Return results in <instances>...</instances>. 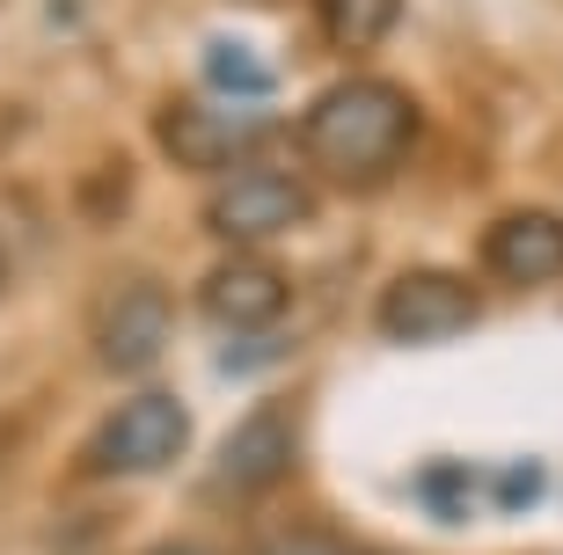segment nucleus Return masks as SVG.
Segmentation results:
<instances>
[{"label":"nucleus","mask_w":563,"mask_h":555,"mask_svg":"<svg viewBox=\"0 0 563 555\" xmlns=\"http://www.w3.org/2000/svg\"><path fill=\"white\" fill-rule=\"evenodd\" d=\"M256 555H352L336 534H322V526H278V534L256 541Z\"/></svg>","instance_id":"f8f14e48"},{"label":"nucleus","mask_w":563,"mask_h":555,"mask_svg":"<svg viewBox=\"0 0 563 555\" xmlns=\"http://www.w3.org/2000/svg\"><path fill=\"white\" fill-rule=\"evenodd\" d=\"M424 140V110L402 81H380V74H352V81L322 88L300 118V146L308 162L322 168V184L336 190H380L396 184L410 154Z\"/></svg>","instance_id":"f257e3e1"},{"label":"nucleus","mask_w":563,"mask_h":555,"mask_svg":"<svg viewBox=\"0 0 563 555\" xmlns=\"http://www.w3.org/2000/svg\"><path fill=\"white\" fill-rule=\"evenodd\" d=\"M154 555H206V548H154Z\"/></svg>","instance_id":"ddd939ff"},{"label":"nucleus","mask_w":563,"mask_h":555,"mask_svg":"<svg viewBox=\"0 0 563 555\" xmlns=\"http://www.w3.org/2000/svg\"><path fill=\"white\" fill-rule=\"evenodd\" d=\"M292 453H300V417H292V402H264V410H250L228 439H220L212 482H220L228 497H264V490L286 482Z\"/></svg>","instance_id":"39448f33"},{"label":"nucleus","mask_w":563,"mask_h":555,"mask_svg":"<svg viewBox=\"0 0 563 555\" xmlns=\"http://www.w3.org/2000/svg\"><path fill=\"white\" fill-rule=\"evenodd\" d=\"M292 300V278L272 264V256H228V264L206 270L198 286V308L220 322V330H272Z\"/></svg>","instance_id":"6e6552de"},{"label":"nucleus","mask_w":563,"mask_h":555,"mask_svg":"<svg viewBox=\"0 0 563 555\" xmlns=\"http://www.w3.org/2000/svg\"><path fill=\"white\" fill-rule=\"evenodd\" d=\"M314 212V190L286 168H228L206 198V234L212 242H234V248H272L278 234L308 226Z\"/></svg>","instance_id":"7ed1b4c3"},{"label":"nucleus","mask_w":563,"mask_h":555,"mask_svg":"<svg viewBox=\"0 0 563 555\" xmlns=\"http://www.w3.org/2000/svg\"><path fill=\"white\" fill-rule=\"evenodd\" d=\"M168 336H176L168 292L154 286V278H132V286H118L103 300V314H96V366L132 380V373H146L168 351Z\"/></svg>","instance_id":"423d86ee"},{"label":"nucleus","mask_w":563,"mask_h":555,"mask_svg":"<svg viewBox=\"0 0 563 555\" xmlns=\"http://www.w3.org/2000/svg\"><path fill=\"white\" fill-rule=\"evenodd\" d=\"M0 286H8V248H0Z\"/></svg>","instance_id":"4468645a"},{"label":"nucleus","mask_w":563,"mask_h":555,"mask_svg":"<svg viewBox=\"0 0 563 555\" xmlns=\"http://www.w3.org/2000/svg\"><path fill=\"white\" fill-rule=\"evenodd\" d=\"M190 446V410L168 388H140L96 424L88 439V475H162Z\"/></svg>","instance_id":"f03ea898"},{"label":"nucleus","mask_w":563,"mask_h":555,"mask_svg":"<svg viewBox=\"0 0 563 555\" xmlns=\"http://www.w3.org/2000/svg\"><path fill=\"white\" fill-rule=\"evenodd\" d=\"M154 132H162V154L176 168H206V176L242 168V162H250V146H256L250 124H234L228 110H206V103H168Z\"/></svg>","instance_id":"1a4fd4ad"},{"label":"nucleus","mask_w":563,"mask_h":555,"mask_svg":"<svg viewBox=\"0 0 563 555\" xmlns=\"http://www.w3.org/2000/svg\"><path fill=\"white\" fill-rule=\"evenodd\" d=\"M476 256H483V270H490L498 286H512V292L556 286L563 278V212H549V206L505 212V220L483 226Z\"/></svg>","instance_id":"0eeeda50"},{"label":"nucleus","mask_w":563,"mask_h":555,"mask_svg":"<svg viewBox=\"0 0 563 555\" xmlns=\"http://www.w3.org/2000/svg\"><path fill=\"white\" fill-rule=\"evenodd\" d=\"M206 88H220L228 103H272V88H278V74L264 59H250L242 44H206Z\"/></svg>","instance_id":"9b49d317"},{"label":"nucleus","mask_w":563,"mask_h":555,"mask_svg":"<svg viewBox=\"0 0 563 555\" xmlns=\"http://www.w3.org/2000/svg\"><path fill=\"white\" fill-rule=\"evenodd\" d=\"M483 314V292L461 278V270H439V264H410L396 270L374 300V330L388 344H446V336L476 330Z\"/></svg>","instance_id":"20e7f679"},{"label":"nucleus","mask_w":563,"mask_h":555,"mask_svg":"<svg viewBox=\"0 0 563 555\" xmlns=\"http://www.w3.org/2000/svg\"><path fill=\"white\" fill-rule=\"evenodd\" d=\"M308 8L322 22V44H336V52H374L402 22V0H308Z\"/></svg>","instance_id":"9d476101"}]
</instances>
